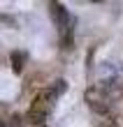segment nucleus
Instances as JSON below:
<instances>
[{"label":"nucleus","mask_w":123,"mask_h":127,"mask_svg":"<svg viewBox=\"0 0 123 127\" xmlns=\"http://www.w3.org/2000/svg\"><path fill=\"white\" fill-rule=\"evenodd\" d=\"M84 99H86V104L91 106V111H93L95 116H109V111H112V95L107 93L105 86L88 88V90L84 93Z\"/></svg>","instance_id":"f257e3e1"},{"label":"nucleus","mask_w":123,"mask_h":127,"mask_svg":"<svg viewBox=\"0 0 123 127\" xmlns=\"http://www.w3.org/2000/svg\"><path fill=\"white\" fill-rule=\"evenodd\" d=\"M51 99H53V97L49 95V90L40 93L33 99V104H30V109H28V113H26L28 123L33 125V127L44 125V120H47V116H49V111H51Z\"/></svg>","instance_id":"f03ea898"},{"label":"nucleus","mask_w":123,"mask_h":127,"mask_svg":"<svg viewBox=\"0 0 123 127\" xmlns=\"http://www.w3.org/2000/svg\"><path fill=\"white\" fill-rule=\"evenodd\" d=\"M49 12H51L53 23L58 26L60 35L67 32V30H72V28H70V14H67V9H65L63 5H58V2H49Z\"/></svg>","instance_id":"7ed1b4c3"},{"label":"nucleus","mask_w":123,"mask_h":127,"mask_svg":"<svg viewBox=\"0 0 123 127\" xmlns=\"http://www.w3.org/2000/svg\"><path fill=\"white\" fill-rule=\"evenodd\" d=\"M26 53H23V51H14V53H12V65H14V72H21V69H23V65H26Z\"/></svg>","instance_id":"20e7f679"},{"label":"nucleus","mask_w":123,"mask_h":127,"mask_svg":"<svg viewBox=\"0 0 123 127\" xmlns=\"http://www.w3.org/2000/svg\"><path fill=\"white\" fill-rule=\"evenodd\" d=\"M0 127H7V125H5V123H0Z\"/></svg>","instance_id":"39448f33"},{"label":"nucleus","mask_w":123,"mask_h":127,"mask_svg":"<svg viewBox=\"0 0 123 127\" xmlns=\"http://www.w3.org/2000/svg\"><path fill=\"white\" fill-rule=\"evenodd\" d=\"M40 127H44V125H40Z\"/></svg>","instance_id":"423d86ee"}]
</instances>
